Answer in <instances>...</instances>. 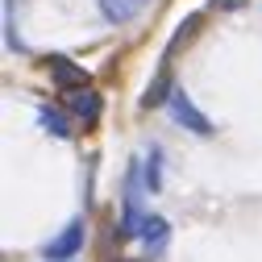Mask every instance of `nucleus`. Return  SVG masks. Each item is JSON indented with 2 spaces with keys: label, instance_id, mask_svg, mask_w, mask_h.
<instances>
[{
  "label": "nucleus",
  "instance_id": "1a4fd4ad",
  "mask_svg": "<svg viewBox=\"0 0 262 262\" xmlns=\"http://www.w3.org/2000/svg\"><path fill=\"white\" fill-rule=\"evenodd\" d=\"M146 187L150 191L162 187V150L158 146H150V154H146Z\"/></svg>",
  "mask_w": 262,
  "mask_h": 262
},
{
  "label": "nucleus",
  "instance_id": "9d476101",
  "mask_svg": "<svg viewBox=\"0 0 262 262\" xmlns=\"http://www.w3.org/2000/svg\"><path fill=\"white\" fill-rule=\"evenodd\" d=\"M208 5H212L216 13H233V9H242V5H250V0H208Z\"/></svg>",
  "mask_w": 262,
  "mask_h": 262
},
{
  "label": "nucleus",
  "instance_id": "f257e3e1",
  "mask_svg": "<svg viewBox=\"0 0 262 262\" xmlns=\"http://www.w3.org/2000/svg\"><path fill=\"white\" fill-rule=\"evenodd\" d=\"M167 108H171V121L183 125V129H191L195 138H208V134H212V121L191 104V96H187L183 88H175V96H171V104H167Z\"/></svg>",
  "mask_w": 262,
  "mask_h": 262
},
{
  "label": "nucleus",
  "instance_id": "20e7f679",
  "mask_svg": "<svg viewBox=\"0 0 262 262\" xmlns=\"http://www.w3.org/2000/svg\"><path fill=\"white\" fill-rule=\"evenodd\" d=\"M62 100H67V108H71L83 125H96V121H100L104 100H100V96H96L92 88H71V92H62Z\"/></svg>",
  "mask_w": 262,
  "mask_h": 262
},
{
  "label": "nucleus",
  "instance_id": "423d86ee",
  "mask_svg": "<svg viewBox=\"0 0 262 262\" xmlns=\"http://www.w3.org/2000/svg\"><path fill=\"white\" fill-rule=\"evenodd\" d=\"M171 96H175V83H171V71L162 67L154 79H150V88L142 92V108H158V104H171Z\"/></svg>",
  "mask_w": 262,
  "mask_h": 262
},
{
  "label": "nucleus",
  "instance_id": "0eeeda50",
  "mask_svg": "<svg viewBox=\"0 0 262 262\" xmlns=\"http://www.w3.org/2000/svg\"><path fill=\"white\" fill-rule=\"evenodd\" d=\"M167 242H171V225L150 212L146 225H142V246H146L150 254H162V250H167Z\"/></svg>",
  "mask_w": 262,
  "mask_h": 262
},
{
  "label": "nucleus",
  "instance_id": "6e6552de",
  "mask_svg": "<svg viewBox=\"0 0 262 262\" xmlns=\"http://www.w3.org/2000/svg\"><path fill=\"white\" fill-rule=\"evenodd\" d=\"M38 125L46 129L50 138H58V142H67V138H71V121L62 117L58 108H50V104H46V108H38Z\"/></svg>",
  "mask_w": 262,
  "mask_h": 262
},
{
  "label": "nucleus",
  "instance_id": "7ed1b4c3",
  "mask_svg": "<svg viewBox=\"0 0 262 262\" xmlns=\"http://www.w3.org/2000/svg\"><path fill=\"white\" fill-rule=\"evenodd\" d=\"M46 71H50V79H54L62 92H71V88H88V71L79 67L75 58H67V54H50V58H46Z\"/></svg>",
  "mask_w": 262,
  "mask_h": 262
},
{
  "label": "nucleus",
  "instance_id": "f03ea898",
  "mask_svg": "<svg viewBox=\"0 0 262 262\" xmlns=\"http://www.w3.org/2000/svg\"><path fill=\"white\" fill-rule=\"evenodd\" d=\"M83 237H88V225L75 216V221H67V225L58 229V237H54V242H46L42 254H46L50 262H67V258H75V254L83 250Z\"/></svg>",
  "mask_w": 262,
  "mask_h": 262
},
{
  "label": "nucleus",
  "instance_id": "39448f33",
  "mask_svg": "<svg viewBox=\"0 0 262 262\" xmlns=\"http://www.w3.org/2000/svg\"><path fill=\"white\" fill-rule=\"evenodd\" d=\"M100 5V13H104V21H113V25H125V21H134L150 0H96Z\"/></svg>",
  "mask_w": 262,
  "mask_h": 262
}]
</instances>
